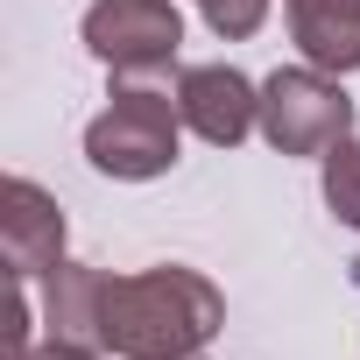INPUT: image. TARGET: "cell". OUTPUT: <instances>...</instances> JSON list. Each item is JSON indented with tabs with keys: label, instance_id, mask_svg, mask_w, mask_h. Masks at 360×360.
<instances>
[{
	"label": "cell",
	"instance_id": "9",
	"mask_svg": "<svg viewBox=\"0 0 360 360\" xmlns=\"http://www.w3.org/2000/svg\"><path fill=\"white\" fill-rule=\"evenodd\" d=\"M318 184H325V212L360 233V141H353V134L318 155Z\"/></svg>",
	"mask_w": 360,
	"mask_h": 360
},
{
	"label": "cell",
	"instance_id": "4",
	"mask_svg": "<svg viewBox=\"0 0 360 360\" xmlns=\"http://www.w3.org/2000/svg\"><path fill=\"white\" fill-rule=\"evenodd\" d=\"M78 36L113 78H162L184 50V15L176 0H92Z\"/></svg>",
	"mask_w": 360,
	"mask_h": 360
},
{
	"label": "cell",
	"instance_id": "3",
	"mask_svg": "<svg viewBox=\"0 0 360 360\" xmlns=\"http://www.w3.org/2000/svg\"><path fill=\"white\" fill-rule=\"evenodd\" d=\"M346 134H353V99L332 71L290 64V71L262 78V141L276 155H325Z\"/></svg>",
	"mask_w": 360,
	"mask_h": 360
},
{
	"label": "cell",
	"instance_id": "5",
	"mask_svg": "<svg viewBox=\"0 0 360 360\" xmlns=\"http://www.w3.org/2000/svg\"><path fill=\"white\" fill-rule=\"evenodd\" d=\"M176 113L205 148H240L262 134V85L240 64H184L176 71Z\"/></svg>",
	"mask_w": 360,
	"mask_h": 360
},
{
	"label": "cell",
	"instance_id": "6",
	"mask_svg": "<svg viewBox=\"0 0 360 360\" xmlns=\"http://www.w3.org/2000/svg\"><path fill=\"white\" fill-rule=\"evenodd\" d=\"M0 255H8L15 283H36V276L64 269V205L36 176H8L0 184Z\"/></svg>",
	"mask_w": 360,
	"mask_h": 360
},
{
	"label": "cell",
	"instance_id": "8",
	"mask_svg": "<svg viewBox=\"0 0 360 360\" xmlns=\"http://www.w3.org/2000/svg\"><path fill=\"white\" fill-rule=\"evenodd\" d=\"M290 15V43L304 50V64L353 78L360 71V0H283Z\"/></svg>",
	"mask_w": 360,
	"mask_h": 360
},
{
	"label": "cell",
	"instance_id": "12",
	"mask_svg": "<svg viewBox=\"0 0 360 360\" xmlns=\"http://www.w3.org/2000/svg\"><path fill=\"white\" fill-rule=\"evenodd\" d=\"M353 283H360V262H353Z\"/></svg>",
	"mask_w": 360,
	"mask_h": 360
},
{
	"label": "cell",
	"instance_id": "1",
	"mask_svg": "<svg viewBox=\"0 0 360 360\" xmlns=\"http://www.w3.org/2000/svg\"><path fill=\"white\" fill-rule=\"evenodd\" d=\"M219 325H226L219 283L184 262L106 283V353L113 360H198Z\"/></svg>",
	"mask_w": 360,
	"mask_h": 360
},
{
	"label": "cell",
	"instance_id": "11",
	"mask_svg": "<svg viewBox=\"0 0 360 360\" xmlns=\"http://www.w3.org/2000/svg\"><path fill=\"white\" fill-rule=\"evenodd\" d=\"M15 360H99L92 346H64V339H43V346H29V353H15Z\"/></svg>",
	"mask_w": 360,
	"mask_h": 360
},
{
	"label": "cell",
	"instance_id": "10",
	"mask_svg": "<svg viewBox=\"0 0 360 360\" xmlns=\"http://www.w3.org/2000/svg\"><path fill=\"white\" fill-rule=\"evenodd\" d=\"M191 8L205 15V29H212L219 43H248V36H262V22H269V0H191Z\"/></svg>",
	"mask_w": 360,
	"mask_h": 360
},
{
	"label": "cell",
	"instance_id": "7",
	"mask_svg": "<svg viewBox=\"0 0 360 360\" xmlns=\"http://www.w3.org/2000/svg\"><path fill=\"white\" fill-rule=\"evenodd\" d=\"M106 283H113V269H92V262L50 269L43 276V339L106 353Z\"/></svg>",
	"mask_w": 360,
	"mask_h": 360
},
{
	"label": "cell",
	"instance_id": "2",
	"mask_svg": "<svg viewBox=\"0 0 360 360\" xmlns=\"http://www.w3.org/2000/svg\"><path fill=\"white\" fill-rule=\"evenodd\" d=\"M176 141H184L176 92H162L155 78H113V99L85 127V162L113 184H155L176 169Z\"/></svg>",
	"mask_w": 360,
	"mask_h": 360
},
{
	"label": "cell",
	"instance_id": "13",
	"mask_svg": "<svg viewBox=\"0 0 360 360\" xmlns=\"http://www.w3.org/2000/svg\"><path fill=\"white\" fill-rule=\"evenodd\" d=\"M198 360H205V353H198Z\"/></svg>",
	"mask_w": 360,
	"mask_h": 360
}]
</instances>
